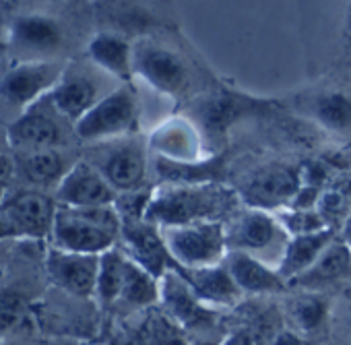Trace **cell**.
<instances>
[{
	"label": "cell",
	"instance_id": "obj_33",
	"mask_svg": "<svg viewBox=\"0 0 351 345\" xmlns=\"http://www.w3.org/2000/svg\"><path fill=\"white\" fill-rule=\"evenodd\" d=\"M17 226L15 222L11 219V215L7 211L0 213V238H5V236H11V234H17Z\"/></svg>",
	"mask_w": 351,
	"mask_h": 345
},
{
	"label": "cell",
	"instance_id": "obj_6",
	"mask_svg": "<svg viewBox=\"0 0 351 345\" xmlns=\"http://www.w3.org/2000/svg\"><path fill=\"white\" fill-rule=\"evenodd\" d=\"M60 197L77 209L108 207L114 201L110 182L87 165L75 167L60 187Z\"/></svg>",
	"mask_w": 351,
	"mask_h": 345
},
{
	"label": "cell",
	"instance_id": "obj_27",
	"mask_svg": "<svg viewBox=\"0 0 351 345\" xmlns=\"http://www.w3.org/2000/svg\"><path fill=\"white\" fill-rule=\"evenodd\" d=\"M316 211L322 215V219L326 222V226L330 230L335 228H343L347 215L351 213V205H349V195L339 191V189H332V191H326L320 195V201L316 205Z\"/></svg>",
	"mask_w": 351,
	"mask_h": 345
},
{
	"label": "cell",
	"instance_id": "obj_36",
	"mask_svg": "<svg viewBox=\"0 0 351 345\" xmlns=\"http://www.w3.org/2000/svg\"><path fill=\"white\" fill-rule=\"evenodd\" d=\"M13 171V163H11V159L7 157V155H0V180L3 178H7L9 174Z\"/></svg>",
	"mask_w": 351,
	"mask_h": 345
},
{
	"label": "cell",
	"instance_id": "obj_15",
	"mask_svg": "<svg viewBox=\"0 0 351 345\" xmlns=\"http://www.w3.org/2000/svg\"><path fill=\"white\" fill-rule=\"evenodd\" d=\"M184 279L193 287L199 300L215 304H234L242 294L234 283L228 267H203V269H184Z\"/></svg>",
	"mask_w": 351,
	"mask_h": 345
},
{
	"label": "cell",
	"instance_id": "obj_17",
	"mask_svg": "<svg viewBox=\"0 0 351 345\" xmlns=\"http://www.w3.org/2000/svg\"><path fill=\"white\" fill-rule=\"evenodd\" d=\"M145 176V155L138 147H124L116 151L106 163V178L120 191H130L141 185Z\"/></svg>",
	"mask_w": 351,
	"mask_h": 345
},
{
	"label": "cell",
	"instance_id": "obj_24",
	"mask_svg": "<svg viewBox=\"0 0 351 345\" xmlns=\"http://www.w3.org/2000/svg\"><path fill=\"white\" fill-rule=\"evenodd\" d=\"M126 263L118 252L110 250L99 261V275H97V292L104 302H114L122 296Z\"/></svg>",
	"mask_w": 351,
	"mask_h": 345
},
{
	"label": "cell",
	"instance_id": "obj_10",
	"mask_svg": "<svg viewBox=\"0 0 351 345\" xmlns=\"http://www.w3.org/2000/svg\"><path fill=\"white\" fill-rule=\"evenodd\" d=\"M50 271L64 289L89 296L97 287L99 261L93 254H54L50 259Z\"/></svg>",
	"mask_w": 351,
	"mask_h": 345
},
{
	"label": "cell",
	"instance_id": "obj_23",
	"mask_svg": "<svg viewBox=\"0 0 351 345\" xmlns=\"http://www.w3.org/2000/svg\"><path fill=\"white\" fill-rule=\"evenodd\" d=\"M157 147L171 159H176L178 163H191V159L195 157V134L189 126H180V124H169L163 126L155 139Z\"/></svg>",
	"mask_w": 351,
	"mask_h": 345
},
{
	"label": "cell",
	"instance_id": "obj_31",
	"mask_svg": "<svg viewBox=\"0 0 351 345\" xmlns=\"http://www.w3.org/2000/svg\"><path fill=\"white\" fill-rule=\"evenodd\" d=\"M281 222L293 236H308V234H318V232L330 230L316 209H310V211L291 209L281 215Z\"/></svg>",
	"mask_w": 351,
	"mask_h": 345
},
{
	"label": "cell",
	"instance_id": "obj_2",
	"mask_svg": "<svg viewBox=\"0 0 351 345\" xmlns=\"http://www.w3.org/2000/svg\"><path fill=\"white\" fill-rule=\"evenodd\" d=\"M161 238L171 261L184 269L215 267L226 248V230L213 222H201L191 226H167L161 230Z\"/></svg>",
	"mask_w": 351,
	"mask_h": 345
},
{
	"label": "cell",
	"instance_id": "obj_28",
	"mask_svg": "<svg viewBox=\"0 0 351 345\" xmlns=\"http://www.w3.org/2000/svg\"><path fill=\"white\" fill-rule=\"evenodd\" d=\"M25 169L32 180L50 182L62 174V159L58 153H54L50 149H38L25 161Z\"/></svg>",
	"mask_w": 351,
	"mask_h": 345
},
{
	"label": "cell",
	"instance_id": "obj_34",
	"mask_svg": "<svg viewBox=\"0 0 351 345\" xmlns=\"http://www.w3.org/2000/svg\"><path fill=\"white\" fill-rule=\"evenodd\" d=\"M273 345H302V341H300L295 335H291V333L283 331V333L273 341Z\"/></svg>",
	"mask_w": 351,
	"mask_h": 345
},
{
	"label": "cell",
	"instance_id": "obj_3",
	"mask_svg": "<svg viewBox=\"0 0 351 345\" xmlns=\"http://www.w3.org/2000/svg\"><path fill=\"white\" fill-rule=\"evenodd\" d=\"M300 176L289 165L273 163L261 167L242 187V199L256 211L279 209L291 205L293 197L300 191Z\"/></svg>",
	"mask_w": 351,
	"mask_h": 345
},
{
	"label": "cell",
	"instance_id": "obj_4",
	"mask_svg": "<svg viewBox=\"0 0 351 345\" xmlns=\"http://www.w3.org/2000/svg\"><path fill=\"white\" fill-rule=\"evenodd\" d=\"M134 99L128 91H116L95 104L77 124V132L83 139H97L118 134L134 124Z\"/></svg>",
	"mask_w": 351,
	"mask_h": 345
},
{
	"label": "cell",
	"instance_id": "obj_11",
	"mask_svg": "<svg viewBox=\"0 0 351 345\" xmlns=\"http://www.w3.org/2000/svg\"><path fill=\"white\" fill-rule=\"evenodd\" d=\"M335 242V230H324L308 236H293L283 252V263L279 267V275L283 281H293L304 271H308L316 259Z\"/></svg>",
	"mask_w": 351,
	"mask_h": 345
},
{
	"label": "cell",
	"instance_id": "obj_8",
	"mask_svg": "<svg viewBox=\"0 0 351 345\" xmlns=\"http://www.w3.org/2000/svg\"><path fill=\"white\" fill-rule=\"evenodd\" d=\"M228 271L240 292L248 294H275L285 287L279 271L269 269L250 252L234 250L228 261Z\"/></svg>",
	"mask_w": 351,
	"mask_h": 345
},
{
	"label": "cell",
	"instance_id": "obj_5",
	"mask_svg": "<svg viewBox=\"0 0 351 345\" xmlns=\"http://www.w3.org/2000/svg\"><path fill=\"white\" fill-rule=\"evenodd\" d=\"M138 73L159 91L176 95L186 85V67L173 52L159 46H143L136 52Z\"/></svg>",
	"mask_w": 351,
	"mask_h": 345
},
{
	"label": "cell",
	"instance_id": "obj_35",
	"mask_svg": "<svg viewBox=\"0 0 351 345\" xmlns=\"http://www.w3.org/2000/svg\"><path fill=\"white\" fill-rule=\"evenodd\" d=\"M341 242L351 248V213L347 215V219H345V224L341 228Z\"/></svg>",
	"mask_w": 351,
	"mask_h": 345
},
{
	"label": "cell",
	"instance_id": "obj_37",
	"mask_svg": "<svg viewBox=\"0 0 351 345\" xmlns=\"http://www.w3.org/2000/svg\"><path fill=\"white\" fill-rule=\"evenodd\" d=\"M345 40L351 46V5L347 9V19H345Z\"/></svg>",
	"mask_w": 351,
	"mask_h": 345
},
{
	"label": "cell",
	"instance_id": "obj_29",
	"mask_svg": "<svg viewBox=\"0 0 351 345\" xmlns=\"http://www.w3.org/2000/svg\"><path fill=\"white\" fill-rule=\"evenodd\" d=\"M17 34L23 42L38 48H52L60 42L56 25L46 19H23L17 25Z\"/></svg>",
	"mask_w": 351,
	"mask_h": 345
},
{
	"label": "cell",
	"instance_id": "obj_25",
	"mask_svg": "<svg viewBox=\"0 0 351 345\" xmlns=\"http://www.w3.org/2000/svg\"><path fill=\"white\" fill-rule=\"evenodd\" d=\"M13 134L19 143H27L40 149H46L58 141V130L52 120L44 116H27L15 124Z\"/></svg>",
	"mask_w": 351,
	"mask_h": 345
},
{
	"label": "cell",
	"instance_id": "obj_32",
	"mask_svg": "<svg viewBox=\"0 0 351 345\" xmlns=\"http://www.w3.org/2000/svg\"><path fill=\"white\" fill-rule=\"evenodd\" d=\"M223 345H265V341H263V337L256 331L244 329V331L234 333Z\"/></svg>",
	"mask_w": 351,
	"mask_h": 345
},
{
	"label": "cell",
	"instance_id": "obj_7",
	"mask_svg": "<svg viewBox=\"0 0 351 345\" xmlns=\"http://www.w3.org/2000/svg\"><path fill=\"white\" fill-rule=\"evenodd\" d=\"M56 238L73 254H95L108 250L114 242V234L95 228L81 219L73 211L60 213L56 219Z\"/></svg>",
	"mask_w": 351,
	"mask_h": 345
},
{
	"label": "cell",
	"instance_id": "obj_14",
	"mask_svg": "<svg viewBox=\"0 0 351 345\" xmlns=\"http://www.w3.org/2000/svg\"><path fill=\"white\" fill-rule=\"evenodd\" d=\"M161 277L163 283L159 287V294L176 320H180L182 324H195L209 316L207 310L201 306V300L182 275L167 271Z\"/></svg>",
	"mask_w": 351,
	"mask_h": 345
},
{
	"label": "cell",
	"instance_id": "obj_26",
	"mask_svg": "<svg viewBox=\"0 0 351 345\" xmlns=\"http://www.w3.org/2000/svg\"><path fill=\"white\" fill-rule=\"evenodd\" d=\"M289 314L298 329L310 333L322 326L326 318V302L318 296H302L291 302Z\"/></svg>",
	"mask_w": 351,
	"mask_h": 345
},
{
	"label": "cell",
	"instance_id": "obj_19",
	"mask_svg": "<svg viewBox=\"0 0 351 345\" xmlns=\"http://www.w3.org/2000/svg\"><path fill=\"white\" fill-rule=\"evenodd\" d=\"M95 87L87 79H71L54 93L56 108L69 118H83L93 108Z\"/></svg>",
	"mask_w": 351,
	"mask_h": 345
},
{
	"label": "cell",
	"instance_id": "obj_9",
	"mask_svg": "<svg viewBox=\"0 0 351 345\" xmlns=\"http://www.w3.org/2000/svg\"><path fill=\"white\" fill-rule=\"evenodd\" d=\"M279 236V226L267 211H246L226 232V242L236 250L252 252L271 246Z\"/></svg>",
	"mask_w": 351,
	"mask_h": 345
},
{
	"label": "cell",
	"instance_id": "obj_18",
	"mask_svg": "<svg viewBox=\"0 0 351 345\" xmlns=\"http://www.w3.org/2000/svg\"><path fill=\"white\" fill-rule=\"evenodd\" d=\"M91 56L110 73L128 79L130 77V48L116 36H97L91 42Z\"/></svg>",
	"mask_w": 351,
	"mask_h": 345
},
{
	"label": "cell",
	"instance_id": "obj_16",
	"mask_svg": "<svg viewBox=\"0 0 351 345\" xmlns=\"http://www.w3.org/2000/svg\"><path fill=\"white\" fill-rule=\"evenodd\" d=\"M5 211L11 215L19 232L29 234H46L54 215L52 201L38 193H25L17 197Z\"/></svg>",
	"mask_w": 351,
	"mask_h": 345
},
{
	"label": "cell",
	"instance_id": "obj_1",
	"mask_svg": "<svg viewBox=\"0 0 351 345\" xmlns=\"http://www.w3.org/2000/svg\"><path fill=\"white\" fill-rule=\"evenodd\" d=\"M226 197L228 195L223 191L213 187L176 189L149 201L145 215L149 222L163 224V228L201 224L226 207Z\"/></svg>",
	"mask_w": 351,
	"mask_h": 345
},
{
	"label": "cell",
	"instance_id": "obj_13",
	"mask_svg": "<svg viewBox=\"0 0 351 345\" xmlns=\"http://www.w3.org/2000/svg\"><path fill=\"white\" fill-rule=\"evenodd\" d=\"M351 277V248L343 242H332L318 259L316 263L304 271L300 277H295L291 283L308 289L324 287L328 283L341 281Z\"/></svg>",
	"mask_w": 351,
	"mask_h": 345
},
{
	"label": "cell",
	"instance_id": "obj_22",
	"mask_svg": "<svg viewBox=\"0 0 351 345\" xmlns=\"http://www.w3.org/2000/svg\"><path fill=\"white\" fill-rule=\"evenodd\" d=\"M48 71L46 69H19L11 73L3 83V93L9 102L25 104L38 95V91L46 85Z\"/></svg>",
	"mask_w": 351,
	"mask_h": 345
},
{
	"label": "cell",
	"instance_id": "obj_30",
	"mask_svg": "<svg viewBox=\"0 0 351 345\" xmlns=\"http://www.w3.org/2000/svg\"><path fill=\"white\" fill-rule=\"evenodd\" d=\"M29 308L17 294H0V333H11L25 326Z\"/></svg>",
	"mask_w": 351,
	"mask_h": 345
},
{
	"label": "cell",
	"instance_id": "obj_12",
	"mask_svg": "<svg viewBox=\"0 0 351 345\" xmlns=\"http://www.w3.org/2000/svg\"><path fill=\"white\" fill-rule=\"evenodd\" d=\"M124 236L128 244L132 246V252L141 267L149 271L153 277H161L165 265L171 261L165 242L161 238V232H157L149 224H138V222H128L124 228Z\"/></svg>",
	"mask_w": 351,
	"mask_h": 345
},
{
	"label": "cell",
	"instance_id": "obj_20",
	"mask_svg": "<svg viewBox=\"0 0 351 345\" xmlns=\"http://www.w3.org/2000/svg\"><path fill=\"white\" fill-rule=\"evenodd\" d=\"M159 296L161 294H159L155 277L149 271H145L141 265H134L128 261L120 298H124L132 306H149V304L157 302Z\"/></svg>",
	"mask_w": 351,
	"mask_h": 345
},
{
	"label": "cell",
	"instance_id": "obj_21",
	"mask_svg": "<svg viewBox=\"0 0 351 345\" xmlns=\"http://www.w3.org/2000/svg\"><path fill=\"white\" fill-rule=\"evenodd\" d=\"M316 118L330 130H351V97L345 93H324L314 104Z\"/></svg>",
	"mask_w": 351,
	"mask_h": 345
}]
</instances>
